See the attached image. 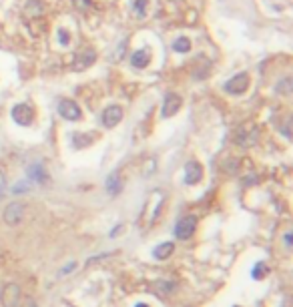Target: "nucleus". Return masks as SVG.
I'll return each instance as SVG.
<instances>
[{
  "instance_id": "nucleus-16",
  "label": "nucleus",
  "mask_w": 293,
  "mask_h": 307,
  "mask_svg": "<svg viewBox=\"0 0 293 307\" xmlns=\"http://www.w3.org/2000/svg\"><path fill=\"white\" fill-rule=\"evenodd\" d=\"M145 6H146V0H137V2H135V8H137V12H139V14H143Z\"/></svg>"
},
{
  "instance_id": "nucleus-22",
  "label": "nucleus",
  "mask_w": 293,
  "mask_h": 307,
  "mask_svg": "<svg viewBox=\"0 0 293 307\" xmlns=\"http://www.w3.org/2000/svg\"><path fill=\"white\" fill-rule=\"evenodd\" d=\"M233 307H239V305H233Z\"/></svg>"
},
{
  "instance_id": "nucleus-5",
  "label": "nucleus",
  "mask_w": 293,
  "mask_h": 307,
  "mask_svg": "<svg viewBox=\"0 0 293 307\" xmlns=\"http://www.w3.org/2000/svg\"><path fill=\"white\" fill-rule=\"evenodd\" d=\"M12 118H14V122H18V125H22V127H28L33 122V118H35V111H33V107L31 105H16L14 109H12Z\"/></svg>"
},
{
  "instance_id": "nucleus-13",
  "label": "nucleus",
  "mask_w": 293,
  "mask_h": 307,
  "mask_svg": "<svg viewBox=\"0 0 293 307\" xmlns=\"http://www.w3.org/2000/svg\"><path fill=\"white\" fill-rule=\"evenodd\" d=\"M173 48L177 50V52H189L191 50V40L187 37H179L177 40L173 42Z\"/></svg>"
},
{
  "instance_id": "nucleus-17",
  "label": "nucleus",
  "mask_w": 293,
  "mask_h": 307,
  "mask_svg": "<svg viewBox=\"0 0 293 307\" xmlns=\"http://www.w3.org/2000/svg\"><path fill=\"white\" fill-rule=\"evenodd\" d=\"M283 243H285V247H287V249H291V233H289V231L285 233V237H283Z\"/></svg>"
},
{
  "instance_id": "nucleus-10",
  "label": "nucleus",
  "mask_w": 293,
  "mask_h": 307,
  "mask_svg": "<svg viewBox=\"0 0 293 307\" xmlns=\"http://www.w3.org/2000/svg\"><path fill=\"white\" fill-rule=\"evenodd\" d=\"M173 251H175V245L169 241H165V243H161V245H157L155 247V251H153V255H155V259L157 261H165V259H169L171 255H173Z\"/></svg>"
},
{
  "instance_id": "nucleus-6",
  "label": "nucleus",
  "mask_w": 293,
  "mask_h": 307,
  "mask_svg": "<svg viewBox=\"0 0 293 307\" xmlns=\"http://www.w3.org/2000/svg\"><path fill=\"white\" fill-rule=\"evenodd\" d=\"M101 120H103V125L107 127V129H112V127H116L119 122L123 120V109L121 107H116V105H112V107H107L105 111H103V116H101Z\"/></svg>"
},
{
  "instance_id": "nucleus-14",
  "label": "nucleus",
  "mask_w": 293,
  "mask_h": 307,
  "mask_svg": "<svg viewBox=\"0 0 293 307\" xmlns=\"http://www.w3.org/2000/svg\"><path fill=\"white\" fill-rule=\"evenodd\" d=\"M28 173H31V179H35V181H38V183H42V181L46 179V173H44L42 165H38V163H37V165H33Z\"/></svg>"
},
{
  "instance_id": "nucleus-8",
  "label": "nucleus",
  "mask_w": 293,
  "mask_h": 307,
  "mask_svg": "<svg viewBox=\"0 0 293 307\" xmlns=\"http://www.w3.org/2000/svg\"><path fill=\"white\" fill-rule=\"evenodd\" d=\"M58 115L67 120H78L82 113L74 101H61V105H58Z\"/></svg>"
},
{
  "instance_id": "nucleus-4",
  "label": "nucleus",
  "mask_w": 293,
  "mask_h": 307,
  "mask_svg": "<svg viewBox=\"0 0 293 307\" xmlns=\"http://www.w3.org/2000/svg\"><path fill=\"white\" fill-rule=\"evenodd\" d=\"M2 219H4V223L10 225V227L18 225V223L24 219V205H20V203H10V205H6L4 213H2Z\"/></svg>"
},
{
  "instance_id": "nucleus-20",
  "label": "nucleus",
  "mask_w": 293,
  "mask_h": 307,
  "mask_svg": "<svg viewBox=\"0 0 293 307\" xmlns=\"http://www.w3.org/2000/svg\"><path fill=\"white\" fill-rule=\"evenodd\" d=\"M58 35H61V42H63V44H69V37H67V33H65V30H61V33H58Z\"/></svg>"
},
{
  "instance_id": "nucleus-9",
  "label": "nucleus",
  "mask_w": 293,
  "mask_h": 307,
  "mask_svg": "<svg viewBox=\"0 0 293 307\" xmlns=\"http://www.w3.org/2000/svg\"><path fill=\"white\" fill-rule=\"evenodd\" d=\"M203 179V167L197 161H189L185 165V183L187 185H197V183Z\"/></svg>"
},
{
  "instance_id": "nucleus-11",
  "label": "nucleus",
  "mask_w": 293,
  "mask_h": 307,
  "mask_svg": "<svg viewBox=\"0 0 293 307\" xmlns=\"http://www.w3.org/2000/svg\"><path fill=\"white\" fill-rule=\"evenodd\" d=\"M149 60H151L149 52H146V50H137L133 54V58H131V63H133L135 69H145L146 65H149Z\"/></svg>"
},
{
  "instance_id": "nucleus-2",
  "label": "nucleus",
  "mask_w": 293,
  "mask_h": 307,
  "mask_svg": "<svg viewBox=\"0 0 293 307\" xmlns=\"http://www.w3.org/2000/svg\"><path fill=\"white\" fill-rule=\"evenodd\" d=\"M197 231V217L195 215H187V217H183L177 225H175V237L177 239H191Z\"/></svg>"
},
{
  "instance_id": "nucleus-1",
  "label": "nucleus",
  "mask_w": 293,
  "mask_h": 307,
  "mask_svg": "<svg viewBox=\"0 0 293 307\" xmlns=\"http://www.w3.org/2000/svg\"><path fill=\"white\" fill-rule=\"evenodd\" d=\"M0 299L4 307H20L22 305V293L16 283H8L6 287L0 289Z\"/></svg>"
},
{
  "instance_id": "nucleus-12",
  "label": "nucleus",
  "mask_w": 293,
  "mask_h": 307,
  "mask_svg": "<svg viewBox=\"0 0 293 307\" xmlns=\"http://www.w3.org/2000/svg\"><path fill=\"white\" fill-rule=\"evenodd\" d=\"M107 191L110 195H116V193L121 191V179H119V175H116V173L109 175V179H107Z\"/></svg>"
},
{
  "instance_id": "nucleus-19",
  "label": "nucleus",
  "mask_w": 293,
  "mask_h": 307,
  "mask_svg": "<svg viewBox=\"0 0 293 307\" xmlns=\"http://www.w3.org/2000/svg\"><path fill=\"white\" fill-rule=\"evenodd\" d=\"M74 267H76V263H74V261H73V263H71V265H67V267H65V269H63V273H61V275H67V273H71V271H73V269H74Z\"/></svg>"
},
{
  "instance_id": "nucleus-3",
  "label": "nucleus",
  "mask_w": 293,
  "mask_h": 307,
  "mask_svg": "<svg viewBox=\"0 0 293 307\" xmlns=\"http://www.w3.org/2000/svg\"><path fill=\"white\" fill-rule=\"evenodd\" d=\"M247 86H249V75L247 73H239V75L233 77L231 80L225 82V90H227V93H231V95H243L247 90Z\"/></svg>"
},
{
  "instance_id": "nucleus-21",
  "label": "nucleus",
  "mask_w": 293,
  "mask_h": 307,
  "mask_svg": "<svg viewBox=\"0 0 293 307\" xmlns=\"http://www.w3.org/2000/svg\"><path fill=\"white\" fill-rule=\"evenodd\" d=\"M135 307H149V305H146V303H137Z\"/></svg>"
},
{
  "instance_id": "nucleus-15",
  "label": "nucleus",
  "mask_w": 293,
  "mask_h": 307,
  "mask_svg": "<svg viewBox=\"0 0 293 307\" xmlns=\"http://www.w3.org/2000/svg\"><path fill=\"white\" fill-rule=\"evenodd\" d=\"M267 271H269V267L265 265V263H257L255 267H253V273H251V277L253 279H263V277H265V275H267Z\"/></svg>"
},
{
  "instance_id": "nucleus-7",
  "label": "nucleus",
  "mask_w": 293,
  "mask_h": 307,
  "mask_svg": "<svg viewBox=\"0 0 293 307\" xmlns=\"http://www.w3.org/2000/svg\"><path fill=\"white\" fill-rule=\"evenodd\" d=\"M183 107V99L175 93H169L165 97V103H163V116L169 118V116H175L179 113V109Z\"/></svg>"
},
{
  "instance_id": "nucleus-18",
  "label": "nucleus",
  "mask_w": 293,
  "mask_h": 307,
  "mask_svg": "<svg viewBox=\"0 0 293 307\" xmlns=\"http://www.w3.org/2000/svg\"><path fill=\"white\" fill-rule=\"evenodd\" d=\"M28 189V185H26V183H22V185H16L14 187V193H24Z\"/></svg>"
}]
</instances>
